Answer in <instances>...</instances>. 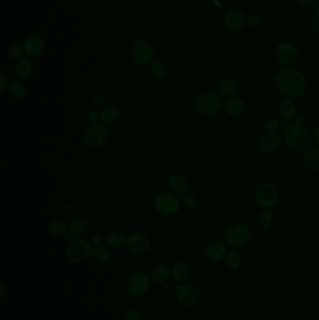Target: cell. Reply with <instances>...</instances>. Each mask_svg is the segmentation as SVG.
<instances>
[{
  "label": "cell",
  "instance_id": "44",
  "mask_svg": "<svg viewBox=\"0 0 319 320\" xmlns=\"http://www.w3.org/2000/svg\"><path fill=\"white\" fill-rule=\"evenodd\" d=\"M311 132H312V140L315 146H319V125L313 127Z\"/></svg>",
  "mask_w": 319,
  "mask_h": 320
},
{
  "label": "cell",
  "instance_id": "13",
  "mask_svg": "<svg viewBox=\"0 0 319 320\" xmlns=\"http://www.w3.org/2000/svg\"><path fill=\"white\" fill-rule=\"evenodd\" d=\"M223 23L226 30L231 32H239L247 25V16L241 11L231 10L224 15Z\"/></svg>",
  "mask_w": 319,
  "mask_h": 320
},
{
  "label": "cell",
  "instance_id": "6",
  "mask_svg": "<svg viewBox=\"0 0 319 320\" xmlns=\"http://www.w3.org/2000/svg\"><path fill=\"white\" fill-rule=\"evenodd\" d=\"M278 200V188L271 182H264L255 189V203L260 209H273Z\"/></svg>",
  "mask_w": 319,
  "mask_h": 320
},
{
  "label": "cell",
  "instance_id": "39",
  "mask_svg": "<svg viewBox=\"0 0 319 320\" xmlns=\"http://www.w3.org/2000/svg\"><path fill=\"white\" fill-rule=\"evenodd\" d=\"M311 23L313 24V28L319 32V6L316 7L312 12Z\"/></svg>",
  "mask_w": 319,
  "mask_h": 320
},
{
  "label": "cell",
  "instance_id": "12",
  "mask_svg": "<svg viewBox=\"0 0 319 320\" xmlns=\"http://www.w3.org/2000/svg\"><path fill=\"white\" fill-rule=\"evenodd\" d=\"M151 287L150 276L145 272H136L128 279V289L133 297H141Z\"/></svg>",
  "mask_w": 319,
  "mask_h": 320
},
{
  "label": "cell",
  "instance_id": "21",
  "mask_svg": "<svg viewBox=\"0 0 319 320\" xmlns=\"http://www.w3.org/2000/svg\"><path fill=\"white\" fill-rule=\"evenodd\" d=\"M168 185L169 190L176 196H185L189 189L188 181L184 175L179 173L171 175L168 178Z\"/></svg>",
  "mask_w": 319,
  "mask_h": 320
},
{
  "label": "cell",
  "instance_id": "7",
  "mask_svg": "<svg viewBox=\"0 0 319 320\" xmlns=\"http://www.w3.org/2000/svg\"><path fill=\"white\" fill-rule=\"evenodd\" d=\"M196 108L203 117H215L220 112L221 109H223V101L218 94L206 92L197 98Z\"/></svg>",
  "mask_w": 319,
  "mask_h": 320
},
{
  "label": "cell",
  "instance_id": "37",
  "mask_svg": "<svg viewBox=\"0 0 319 320\" xmlns=\"http://www.w3.org/2000/svg\"><path fill=\"white\" fill-rule=\"evenodd\" d=\"M9 52L14 60H21L23 59V49L18 43H12L9 48Z\"/></svg>",
  "mask_w": 319,
  "mask_h": 320
},
{
  "label": "cell",
  "instance_id": "18",
  "mask_svg": "<svg viewBox=\"0 0 319 320\" xmlns=\"http://www.w3.org/2000/svg\"><path fill=\"white\" fill-rule=\"evenodd\" d=\"M282 144V138L278 133L266 132L258 140V147L261 151L266 154H273L277 151Z\"/></svg>",
  "mask_w": 319,
  "mask_h": 320
},
{
  "label": "cell",
  "instance_id": "3",
  "mask_svg": "<svg viewBox=\"0 0 319 320\" xmlns=\"http://www.w3.org/2000/svg\"><path fill=\"white\" fill-rule=\"evenodd\" d=\"M223 238L226 245L232 248H241L249 243L252 238V229L245 223H231L225 228Z\"/></svg>",
  "mask_w": 319,
  "mask_h": 320
},
{
  "label": "cell",
  "instance_id": "47",
  "mask_svg": "<svg viewBox=\"0 0 319 320\" xmlns=\"http://www.w3.org/2000/svg\"><path fill=\"white\" fill-rule=\"evenodd\" d=\"M1 288H2V291H1V292H2L1 298L3 299V298H4V294H5V289H4V286H3V285H1Z\"/></svg>",
  "mask_w": 319,
  "mask_h": 320
},
{
  "label": "cell",
  "instance_id": "27",
  "mask_svg": "<svg viewBox=\"0 0 319 320\" xmlns=\"http://www.w3.org/2000/svg\"><path fill=\"white\" fill-rule=\"evenodd\" d=\"M171 275L177 282H183L189 275V267L185 262H178L174 264L171 270Z\"/></svg>",
  "mask_w": 319,
  "mask_h": 320
},
{
  "label": "cell",
  "instance_id": "35",
  "mask_svg": "<svg viewBox=\"0 0 319 320\" xmlns=\"http://www.w3.org/2000/svg\"><path fill=\"white\" fill-rule=\"evenodd\" d=\"M281 120L277 119V118H270L268 119L267 121L265 122V129H266V132L269 133H278V130L281 128Z\"/></svg>",
  "mask_w": 319,
  "mask_h": 320
},
{
  "label": "cell",
  "instance_id": "22",
  "mask_svg": "<svg viewBox=\"0 0 319 320\" xmlns=\"http://www.w3.org/2000/svg\"><path fill=\"white\" fill-rule=\"evenodd\" d=\"M92 226L93 224L90 219H88L87 217L80 216V217H76L70 221L69 230L71 235L81 236L88 232L91 229Z\"/></svg>",
  "mask_w": 319,
  "mask_h": 320
},
{
  "label": "cell",
  "instance_id": "14",
  "mask_svg": "<svg viewBox=\"0 0 319 320\" xmlns=\"http://www.w3.org/2000/svg\"><path fill=\"white\" fill-rule=\"evenodd\" d=\"M126 245L128 250L135 255H141L150 248V241L144 234L135 232L128 236Z\"/></svg>",
  "mask_w": 319,
  "mask_h": 320
},
{
  "label": "cell",
  "instance_id": "17",
  "mask_svg": "<svg viewBox=\"0 0 319 320\" xmlns=\"http://www.w3.org/2000/svg\"><path fill=\"white\" fill-rule=\"evenodd\" d=\"M302 164L308 171L319 172V146H309L302 155Z\"/></svg>",
  "mask_w": 319,
  "mask_h": 320
},
{
  "label": "cell",
  "instance_id": "36",
  "mask_svg": "<svg viewBox=\"0 0 319 320\" xmlns=\"http://www.w3.org/2000/svg\"><path fill=\"white\" fill-rule=\"evenodd\" d=\"M184 204L186 206L187 209L193 210L195 208H197V198L195 195L190 194V193H186V195L184 196Z\"/></svg>",
  "mask_w": 319,
  "mask_h": 320
},
{
  "label": "cell",
  "instance_id": "11",
  "mask_svg": "<svg viewBox=\"0 0 319 320\" xmlns=\"http://www.w3.org/2000/svg\"><path fill=\"white\" fill-rule=\"evenodd\" d=\"M131 55L136 64L146 66L154 57V49L151 43L145 39H138L131 48Z\"/></svg>",
  "mask_w": 319,
  "mask_h": 320
},
{
  "label": "cell",
  "instance_id": "19",
  "mask_svg": "<svg viewBox=\"0 0 319 320\" xmlns=\"http://www.w3.org/2000/svg\"><path fill=\"white\" fill-rule=\"evenodd\" d=\"M278 115L283 121L291 123L294 121L298 114V106L292 99H283L277 107Z\"/></svg>",
  "mask_w": 319,
  "mask_h": 320
},
{
  "label": "cell",
  "instance_id": "46",
  "mask_svg": "<svg viewBox=\"0 0 319 320\" xmlns=\"http://www.w3.org/2000/svg\"><path fill=\"white\" fill-rule=\"evenodd\" d=\"M101 242H102V238L99 236V235H96V236H94L93 238H92V243L95 244V245H101Z\"/></svg>",
  "mask_w": 319,
  "mask_h": 320
},
{
  "label": "cell",
  "instance_id": "43",
  "mask_svg": "<svg viewBox=\"0 0 319 320\" xmlns=\"http://www.w3.org/2000/svg\"><path fill=\"white\" fill-rule=\"evenodd\" d=\"M297 2L303 8H313L315 6L317 0H297Z\"/></svg>",
  "mask_w": 319,
  "mask_h": 320
},
{
  "label": "cell",
  "instance_id": "1",
  "mask_svg": "<svg viewBox=\"0 0 319 320\" xmlns=\"http://www.w3.org/2000/svg\"><path fill=\"white\" fill-rule=\"evenodd\" d=\"M274 86L283 99L296 100L306 93L307 79L302 70L294 67H285L275 77Z\"/></svg>",
  "mask_w": 319,
  "mask_h": 320
},
{
  "label": "cell",
  "instance_id": "29",
  "mask_svg": "<svg viewBox=\"0 0 319 320\" xmlns=\"http://www.w3.org/2000/svg\"><path fill=\"white\" fill-rule=\"evenodd\" d=\"M126 241L127 240L125 239L122 233L118 232V231L110 232L105 238L106 244L112 248L121 247L124 244H126Z\"/></svg>",
  "mask_w": 319,
  "mask_h": 320
},
{
  "label": "cell",
  "instance_id": "32",
  "mask_svg": "<svg viewBox=\"0 0 319 320\" xmlns=\"http://www.w3.org/2000/svg\"><path fill=\"white\" fill-rule=\"evenodd\" d=\"M68 228L69 227H67L63 222L52 221L49 224L48 230L53 237H61L66 234Z\"/></svg>",
  "mask_w": 319,
  "mask_h": 320
},
{
  "label": "cell",
  "instance_id": "45",
  "mask_svg": "<svg viewBox=\"0 0 319 320\" xmlns=\"http://www.w3.org/2000/svg\"><path fill=\"white\" fill-rule=\"evenodd\" d=\"M99 120H100V114H99L98 112L91 111V112L88 114V121H89V122L95 124V123H99Z\"/></svg>",
  "mask_w": 319,
  "mask_h": 320
},
{
  "label": "cell",
  "instance_id": "10",
  "mask_svg": "<svg viewBox=\"0 0 319 320\" xmlns=\"http://www.w3.org/2000/svg\"><path fill=\"white\" fill-rule=\"evenodd\" d=\"M175 298L182 306L191 308L199 302V292L190 282L177 285L175 288Z\"/></svg>",
  "mask_w": 319,
  "mask_h": 320
},
{
  "label": "cell",
  "instance_id": "8",
  "mask_svg": "<svg viewBox=\"0 0 319 320\" xmlns=\"http://www.w3.org/2000/svg\"><path fill=\"white\" fill-rule=\"evenodd\" d=\"M275 59L284 67H292L300 59V51L298 47L291 41L279 42L275 47Z\"/></svg>",
  "mask_w": 319,
  "mask_h": 320
},
{
  "label": "cell",
  "instance_id": "34",
  "mask_svg": "<svg viewBox=\"0 0 319 320\" xmlns=\"http://www.w3.org/2000/svg\"><path fill=\"white\" fill-rule=\"evenodd\" d=\"M152 75L156 79H163L167 74V69L161 61H154L151 66Z\"/></svg>",
  "mask_w": 319,
  "mask_h": 320
},
{
  "label": "cell",
  "instance_id": "5",
  "mask_svg": "<svg viewBox=\"0 0 319 320\" xmlns=\"http://www.w3.org/2000/svg\"><path fill=\"white\" fill-rule=\"evenodd\" d=\"M94 248L90 242L84 238H76L70 242L66 249V256L72 263L79 264L93 255Z\"/></svg>",
  "mask_w": 319,
  "mask_h": 320
},
{
  "label": "cell",
  "instance_id": "28",
  "mask_svg": "<svg viewBox=\"0 0 319 320\" xmlns=\"http://www.w3.org/2000/svg\"><path fill=\"white\" fill-rule=\"evenodd\" d=\"M169 276H170V272L168 267L164 265H158L152 269L151 278L157 283H159V284L165 283L169 278Z\"/></svg>",
  "mask_w": 319,
  "mask_h": 320
},
{
  "label": "cell",
  "instance_id": "38",
  "mask_svg": "<svg viewBox=\"0 0 319 320\" xmlns=\"http://www.w3.org/2000/svg\"><path fill=\"white\" fill-rule=\"evenodd\" d=\"M262 23H263V18L257 13H254L247 16V25L250 27H253V28L259 27Z\"/></svg>",
  "mask_w": 319,
  "mask_h": 320
},
{
  "label": "cell",
  "instance_id": "31",
  "mask_svg": "<svg viewBox=\"0 0 319 320\" xmlns=\"http://www.w3.org/2000/svg\"><path fill=\"white\" fill-rule=\"evenodd\" d=\"M93 256L96 260L104 263L110 260L111 252L105 245H98L96 248H94Z\"/></svg>",
  "mask_w": 319,
  "mask_h": 320
},
{
  "label": "cell",
  "instance_id": "15",
  "mask_svg": "<svg viewBox=\"0 0 319 320\" xmlns=\"http://www.w3.org/2000/svg\"><path fill=\"white\" fill-rule=\"evenodd\" d=\"M223 110L229 117H241L246 111V104L241 97L234 95L223 101Z\"/></svg>",
  "mask_w": 319,
  "mask_h": 320
},
{
  "label": "cell",
  "instance_id": "20",
  "mask_svg": "<svg viewBox=\"0 0 319 320\" xmlns=\"http://www.w3.org/2000/svg\"><path fill=\"white\" fill-rule=\"evenodd\" d=\"M44 48V42L41 36L37 34H31L29 35L23 44V51L30 57H37L41 55V52H43Z\"/></svg>",
  "mask_w": 319,
  "mask_h": 320
},
{
  "label": "cell",
  "instance_id": "40",
  "mask_svg": "<svg viewBox=\"0 0 319 320\" xmlns=\"http://www.w3.org/2000/svg\"><path fill=\"white\" fill-rule=\"evenodd\" d=\"M140 319H141V316H140V313H139L138 310H130V311H128V313L126 314V316H125V320Z\"/></svg>",
  "mask_w": 319,
  "mask_h": 320
},
{
  "label": "cell",
  "instance_id": "41",
  "mask_svg": "<svg viewBox=\"0 0 319 320\" xmlns=\"http://www.w3.org/2000/svg\"><path fill=\"white\" fill-rule=\"evenodd\" d=\"M94 104L99 108H102L104 106L106 101H105L104 97L101 94H96L94 97Z\"/></svg>",
  "mask_w": 319,
  "mask_h": 320
},
{
  "label": "cell",
  "instance_id": "26",
  "mask_svg": "<svg viewBox=\"0 0 319 320\" xmlns=\"http://www.w3.org/2000/svg\"><path fill=\"white\" fill-rule=\"evenodd\" d=\"M120 119V111L115 107H107L100 113V120L105 125H111Z\"/></svg>",
  "mask_w": 319,
  "mask_h": 320
},
{
  "label": "cell",
  "instance_id": "33",
  "mask_svg": "<svg viewBox=\"0 0 319 320\" xmlns=\"http://www.w3.org/2000/svg\"><path fill=\"white\" fill-rule=\"evenodd\" d=\"M9 92L15 99H23L26 95V88L20 82H12L9 86Z\"/></svg>",
  "mask_w": 319,
  "mask_h": 320
},
{
  "label": "cell",
  "instance_id": "23",
  "mask_svg": "<svg viewBox=\"0 0 319 320\" xmlns=\"http://www.w3.org/2000/svg\"><path fill=\"white\" fill-rule=\"evenodd\" d=\"M238 89V83L233 78H226L218 85V95L224 98H229L234 96Z\"/></svg>",
  "mask_w": 319,
  "mask_h": 320
},
{
  "label": "cell",
  "instance_id": "4",
  "mask_svg": "<svg viewBox=\"0 0 319 320\" xmlns=\"http://www.w3.org/2000/svg\"><path fill=\"white\" fill-rule=\"evenodd\" d=\"M110 138V132L107 126L103 123H95L86 128L83 134V142L89 148L98 149L104 146Z\"/></svg>",
  "mask_w": 319,
  "mask_h": 320
},
{
  "label": "cell",
  "instance_id": "24",
  "mask_svg": "<svg viewBox=\"0 0 319 320\" xmlns=\"http://www.w3.org/2000/svg\"><path fill=\"white\" fill-rule=\"evenodd\" d=\"M273 223H274V216L271 210H262L255 218L256 226L263 230L272 227Z\"/></svg>",
  "mask_w": 319,
  "mask_h": 320
},
{
  "label": "cell",
  "instance_id": "9",
  "mask_svg": "<svg viewBox=\"0 0 319 320\" xmlns=\"http://www.w3.org/2000/svg\"><path fill=\"white\" fill-rule=\"evenodd\" d=\"M155 208L163 216H173L179 212L181 203L177 196L170 192H163L158 194L155 201Z\"/></svg>",
  "mask_w": 319,
  "mask_h": 320
},
{
  "label": "cell",
  "instance_id": "42",
  "mask_svg": "<svg viewBox=\"0 0 319 320\" xmlns=\"http://www.w3.org/2000/svg\"><path fill=\"white\" fill-rule=\"evenodd\" d=\"M8 82H9V80H8V77H7L6 74L3 71H1L0 72V88H1V92L2 93L8 88Z\"/></svg>",
  "mask_w": 319,
  "mask_h": 320
},
{
  "label": "cell",
  "instance_id": "16",
  "mask_svg": "<svg viewBox=\"0 0 319 320\" xmlns=\"http://www.w3.org/2000/svg\"><path fill=\"white\" fill-rule=\"evenodd\" d=\"M227 253V245L221 241H213L204 248V255L213 261H220L226 258Z\"/></svg>",
  "mask_w": 319,
  "mask_h": 320
},
{
  "label": "cell",
  "instance_id": "30",
  "mask_svg": "<svg viewBox=\"0 0 319 320\" xmlns=\"http://www.w3.org/2000/svg\"><path fill=\"white\" fill-rule=\"evenodd\" d=\"M242 256L238 251L231 250L227 253L226 256V263L227 267L231 270H237L242 266Z\"/></svg>",
  "mask_w": 319,
  "mask_h": 320
},
{
  "label": "cell",
  "instance_id": "2",
  "mask_svg": "<svg viewBox=\"0 0 319 320\" xmlns=\"http://www.w3.org/2000/svg\"><path fill=\"white\" fill-rule=\"evenodd\" d=\"M305 118L298 115L284 130V141L286 146L293 151L306 150L312 140V132L305 127Z\"/></svg>",
  "mask_w": 319,
  "mask_h": 320
},
{
  "label": "cell",
  "instance_id": "25",
  "mask_svg": "<svg viewBox=\"0 0 319 320\" xmlns=\"http://www.w3.org/2000/svg\"><path fill=\"white\" fill-rule=\"evenodd\" d=\"M16 75L20 79H27L33 72V64L30 59H22L16 65Z\"/></svg>",
  "mask_w": 319,
  "mask_h": 320
}]
</instances>
